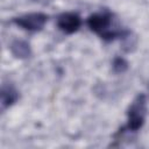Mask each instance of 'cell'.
I'll return each mask as SVG.
<instances>
[{
    "instance_id": "obj_6",
    "label": "cell",
    "mask_w": 149,
    "mask_h": 149,
    "mask_svg": "<svg viewBox=\"0 0 149 149\" xmlns=\"http://www.w3.org/2000/svg\"><path fill=\"white\" fill-rule=\"evenodd\" d=\"M10 51L12 54L17 58H27L30 56V47L27 42L16 40L10 44Z\"/></svg>"
},
{
    "instance_id": "obj_4",
    "label": "cell",
    "mask_w": 149,
    "mask_h": 149,
    "mask_svg": "<svg viewBox=\"0 0 149 149\" xmlns=\"http://www.w3.org/2000/svg\"><path fill=\"white\" fill-rule=\"evenodd\" d=\"M57 27L65 34H73L76 33L81 26V19L76 13H62L57 17Z\"/></svg>"
},
{
    "instance_id": "obj_2",
    "label": "cell",
    "mask_w": 149,
    "mask_h": 149,
    "mask_svg": "<svg viewBox=\"0 0 149 149\" xmlns=\"http://www.w3.org/2000/svg\"><path fill=\"white\" fill-rule=\"evenodd\" d=\"M147 115V99L143 93L137 94L127 111V125L122 132H137L144 123Z\"/></svg>"
},
{
    "instance_id": "obj_1",
    "label": "cell",
    "mask_w": 149,
    "mask_h": 149,
    "mask_svg": "<svg viewBox=\"0 0 149 149\" xmlns=\"http://www.w3.org/2000/svg\"><path fill=\"white\" fill-rule=\"evenodd\" d=\"M87 26L105 41H112L125 34L122 30L113 28V15L107 10L90 15L87 17Z\"/></svg>"
},
{
    "instance_id": "obj_7",
    "label": "cell",
    "mask_w": 149,
    "mask_h": 149,
    "mask_svg": "<svg viewBox=\"0 0 149 149\" xmlns=\"http://www.w3.org/2000/svg\"><path fill=\"white\" fill-rule=\"evenodd\" d=\"M127 66H128V64H127V62H126L123 58L118 57V58H115L114 62H113V69H114V71L118 72V73L123 72V71L127 69Z\"/></svg>"
},
{
    "instance_id": "obj_3",
    "label": "cell",
    "mask_w": 149,
    "mask_h": 149,
    "mask_svg": "<svg viewBox=\"0 0 149 149\" xmlns=\"http://www.w3.org/2000/svg\"><path fill=\"white\" fill-rule=\"evenodd\" d=\"M48 21V15L44 13H29L17 17H14L12 22L17 27L28 30V31H38L41 30Z\"/></svg>"
},
{
    "instance_id": "obj_5",
    "label": "cell",
    "mask_w": 149,
    "mask_h": 149,
    "mask_svg": "<svg viewBox=\"0 0 149 149\" xmlns=\"http://www.w3.org/2000/svg\"><path fill=\"white\" fill-rule=\"evenodd\" d=\"M17 98H19V93L14 88V86H12L9 84L8 85H6V84L2 85V88H1V105H2V108L12 106L17 100Z\"/></svg>"
}]
</instances>
